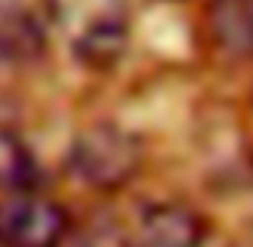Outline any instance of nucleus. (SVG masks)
<instances>
[{"instance_id": "f257e3e1", "label": "nucleus", "mask_w": 253, "mask_h": 247, "mask_svg": "<svg viewBox=\"0 0 253 247\" xmlns=\"http://www.w3.org/2000/svg\"><path fill=\"white\" fill-rule=\"evenodd\" d=\"M75 59L88 68H111L126 49L130 3L126 0H45Z\"/></svg>"}, {"instance_id": "f03ea898", "label": "nucleus", "mask_w": 253, "mask_h": 247, "mask_svg": "<svg viewBox=\"0 0 253 247\" xmlns=\"http://www.w3.org/2000/svg\"><path fill=\"white\" fill-rule=\"evenodd\" d=\"M143 166V143L133 130L97 120L78 130L68 147V172L78 182L97 189V192H114L126 186Z\"/></svg>"}, {"instance_id": "7ed1b4c3", "label": "nucleus", "mask_w": 253, "mask_h": 247, "mask_svg": "<svg viewBox=\"0 0 253 247\" xmlns=\"http://www.w3.org/2000/svg\"><path fill=\"white\" fill-rule=\"evenodd\" d=\"M68 211L49 195H0V247H62Z\"/></svg>"}, {"instance_id": "20e7f679", "label": "nucleus", "mask_w": 253, "mask_h": 247, "mask_svg": "<svg viewBox=\"0 0 253 247\" xmlns=\"http://www.w3.org/2000/svg\"><path fill=\"white\" fill-rule=\"evenodd\" d=\"M208 238V221L185 202H156L140 211L126 231L124 247H201Z\"/></svg>"}, {"instance_id": "39448f33", "label": "nucleus", "mask_w": 253, "mask_h": 247, "mask_svg": "<svg viewBox=\"0 0 253 247\" xmlns=\"http://www.w3.org/2000/svg\"><path fill=\"white\" fill-rule=\"evenodd\" d=\"M45 55V36L36 16L20 3L0 0V65L23 68Z\"/></svg>"}, {"instance_id": "423d86ee", "label": "nucleus", "mask_w": 253, "mask_h": 247, "mask_svg": "<svg viewBox=\"0 0 253 247\" xmlns=\"http://www.w3.org/2000/svg\"><path fill=\"white\" fill-rule=\"evenodd\" d=\"M205 26L221 52L234 59L253 55V0H208Z\"/></svg>"}, {"instance_id": "0eeeda50", "label": "nucleus", "mask_w": 253, "mask_h": 247, "mask_svg": "<svg viewBox=\"0 0 253 247\" xmlns=\"http://www.w3.org/2000/svg\"><path fill=\"white\" fill-rule=\"evenodd\" d=\"M39 176H42V169H39L33 147L13 127L0 124V192H33Z\"/></svg>"}]
</instances>
